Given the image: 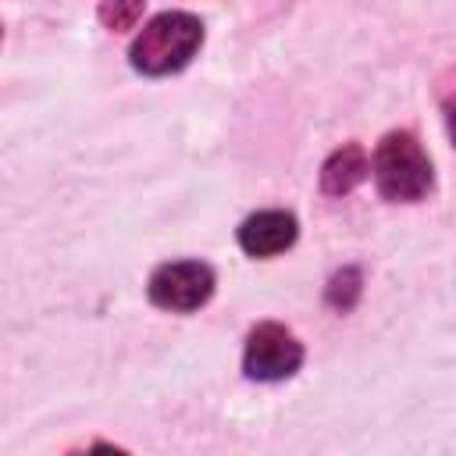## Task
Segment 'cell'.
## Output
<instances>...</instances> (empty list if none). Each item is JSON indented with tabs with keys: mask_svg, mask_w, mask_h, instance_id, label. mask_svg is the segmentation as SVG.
I'll return each mask as SVG.
<instances>
[{
	"mask_svg": "<svg viewBox=\"0 0 456 456\" xmlns=\"http://www.w3.org/2000/svg\"><path fill=\"white\" fill-rule=\"evenodd\" d=\"M296 235H299V224L289 210H260V214H249L239 224V246L249 256L285 253L296 242Z\"/></svg>",
	"mask_w": 456,
	"mask_h": 456,
	"instance_id": "cell-5",
	"label": "cell"
},
{
	"mask_svg": "<svg viewBox=\"0 0 456 456\" xmlns=\"http://www.w3.org/2000/svg\"><path fill=\"white\" fill-rule=\"evenodd\" d=\"M142 18V0H100V21L110 32H125Z\"/></svg>",
	"mask_w": 456,
	"mask_h": 456,
	"instance_id": "cell-8",
	"label": "cell"
},
{
	"mask_svg": "<svg viewBox=\"0 0 456 456\" xmlns=\"http://www.w3.org/2000/svg\"><path fill=\"white\" fill-rule=\"evenodd\" d=\"M445 128H449V139L456 146V89L445 96Z\"/></svg>",
	"mask_w": 456,
	"mask_h": 456,
	"instance_id": "cell-9",
	"label": "cell"
},
{
	"mask_svg": "<svg viewBox=\"0 0 456 456\" xmlns=\"http://www.w3.org/2000/svg\"><path fill=\"white\" fill-rule=\"evenodd\" d=\"M214 267L203 260H175V264H160L150 274V303L171 314H189L200 310L210 296H214Z\"/></svg>",
	"mask_w": 456,
	"mask_h": 456,
	"instance_id": "cell-3",
	"label": "cell"
},
{
	"mask_svg": "<svg viewBox=\"0 0 456 456\" xmlns=\"http://www.w3.org/2000/svg\"><path fill=\"white\" fill-rule=\"evenodd\" d=\"M200 46H203V21L189 11H164L135 36L128 61L142 75H171L182 71Z\"/></svg>",
	"mask_w": 456,
	"mask_h": 456,
	"instance_id": "cell-1",
	"label": "cell"
},
{
	"mask_svg": "<svg viewBox=\"0 0 456 456\" xmlns=\"http://www.w3.org/2000/svg\"><path fill=\"white\" fill-rule=\"evenodd\" d=\"M367 171H370V160H367L363 146L346 142L342 150H335L324 160V167H321V189L328 196H346V192H353L367 178Z\"/></svg>",
	"mask_w": 456,
	"mask_h": 456,
	"instance_id": "cell-6",
	"label": "cell"
},
{
	"mask_svg": "<svg viewBox=\"0 0 456 456\" xmlns=\"http://www.w3.org/2000/svg\"><path fill=\"white\" fill-rule=\"evenodd\" d=\"M303 363V346L299 338L274 321H264L249 331L246 338V353H242V370L253 381H281L289 374H296Z\"/></svg>",
	"mask_w": 456,
	"mask_h": 456,
	"instance_id": "cell-4",
	"label": "cell"
},
{
	"mask_svg": "<svg viewBox=\"0 0 456 456\" xmlns=\"http://www.w3.org/2000/svg\"><path fill=\"white\" fill-rule=\"evenodd\" d=\"M378 192L392 203H413L431 189V160L413 132H388L374 150Z\"/></svg>",
	"mask_w": 456,
	"mask_h": 456,
	"instance_id": "cell-2",
	"label": "cell"
},
{
	"mask_svg": "<svg viewBox=\"0 0 456 456\" xmlns=\"http://www.w3.org/2000/svg\"><path fill=\"white\" fill-rule=\"evenodd\" d=\"M360 271L356 267H342L331 281H328V303L335 306V310H353V303L360 299Z\"/></svg>",
	"mask_w": 456,
	"mask_h": 456,
	"instance_id": "cell-7",
	"label": "cell"
}]
</instances>
